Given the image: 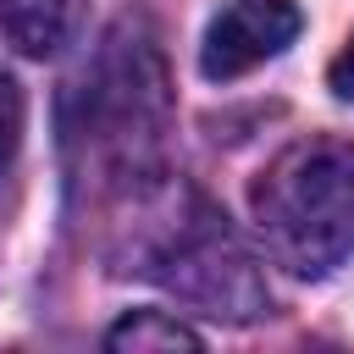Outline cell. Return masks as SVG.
<instances>
[{
	"label": "cell",
	"mask_w": 354,
	"mask_h": 354,
	"mask_svg": "<svg viewBox=\"0 0 354 354\" xmlns=\"http://www.w3.org/2000/svg\"><path fill=\"white\" fill-rule=\"evenodd\" d=\"M166 127L171 83L155 39L138 28H111L61 111L72 177L111 194H138V183L160 166Z\"/></svg>",
	"instance_id": "obj_1"
},
{
	"label": "cell",
	"mask_w": 354,
	"mask_h": 354,
	"mask_svg": "<svg viewBox=\"0 0 354 354\" xmlns=\"http://www.w3.org/2000/svg\"><path fill=\"white\" fill-rule=\"evenodd\" d=\"M127 271L171 288L177 299H188L216 321H254L271 304L266 277L243 249V238L227 227L216 205H205L188 188L155 199L149 221L138 227V249L127 254Z\"/></svg>",
	"instance_id": "obj_2"
},
{
	"label": "cell",
	"mask_w": 354,
	"mask_h": 354,
	"mask_svg": "<svg viewBox=\"0 0 354 354\" xmlns=\"http://www.w3.org/2000/svg\"><path fill=\"white\" fill-rule=\"evenodd\" d=\"M266 249L293 277H326L354 254V144L310 138L282 149L254 183Z\"/></svg>",
	"instance_id": "obj_3"
},
{
	"label": "cell",
	"mask_w": 354,
	"mask_h": 354,
	"mask_svg": "<svg viewBox=\"0 0 354 354\" xmlns=\"http://www.w3.org/2000/svg\"><path fill=\"white\" fill-rule=\"evenodd\" d=\"M293 39H299V6L293 0H221V11L205 28L199 66H205V77L227 83V77L266 66Z\"/></svg>",
	"instance_id": "obj_4"
},
{
	"label": "cell",
	"mask_w": 354,
	"mask_h": 354,
	"mask_svg": "<svg viewBox=\"0 0 354 354\" xmlns=\"http://www.w3.org/2000/svg\"><path fill=\"white\" fill-rule=\"evenodd\" d=\"M83 11H88V0H0V33L22 55L44 61L77 39Z\"/></svg>",
	"instance_id": "obj_5"
},
{
	"label": "cell",
	"mask_w": 354,
	"mask_h": 354,
	"mask_svg": "<svg viewBox=\"0 0 354 354\" xmlns=\"http://www.w3.org/2000/svg\"><path fill=\"white\" fill-rule=\"evenodd\" d=\"M105 348H133V354H144V348H199V332L188 321L166 315V310H133L105 332Z\"/></svg>",
	"instance_id": "obj_6"
},
{
	"label": "cell",
	"mask_w": 354,
	"mask_h": 354,
	"mask_svg": "<svg viewBox=\"0 0 354 354\" xmlns=\"http://www.w3.org/2000/svg\"><path fill=\"white\" fill-rule=\"evenodd\" d=\"M17 144H22V88L0 72V171L11 166Z\"/></svg>",
	"instance_id": "obj_7"
},
{
	"label": "cell",
	"mask_w": 354,
	"mask_h": 354,
	"mask_svg": "<svg viewBox=\"0 0 354 354\" xmlns=\"http://www.w3.org/2000/svg\"><path fill=\"white\" fill-rule=\"evenodd\" d=\"M326 83H332V94H337V100H348V105H354V33H348V44L337 50V61L326 66Z\"/></svg>",
	"instance_id": "obj_8"
}]
</instances>
